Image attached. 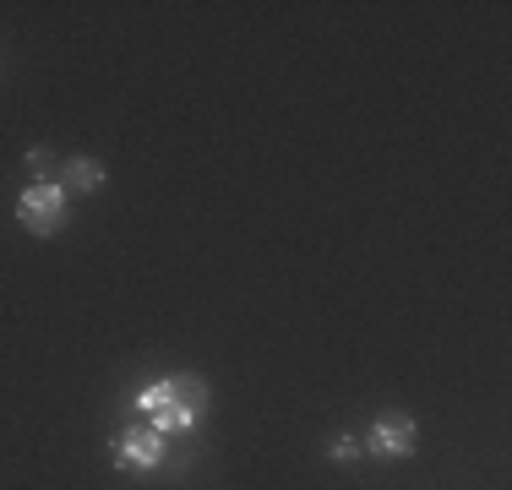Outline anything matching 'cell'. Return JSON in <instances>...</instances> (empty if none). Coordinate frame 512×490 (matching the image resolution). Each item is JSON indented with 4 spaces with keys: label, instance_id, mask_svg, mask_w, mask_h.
<instances>
[{
    "label": "cell",
    "instance_id": "277c9868",
    "mask_svg": "<svg viewBox=\"0 0 512 490\" xmlns=\"http://www.w3.org/2000/svg\"><path fill=\"white\" fill-rule=\"evenodd\" d=\"M60 186H77V191H104V164H99V158H88V153L66 158V164H60Z\"/></svg>",
    "mask_w": 512,
    "mask_h": 490
},
{
    "label": "cell",
    "instance_id": "7a4b0ae2",
    "mask_svg": "<svg viewBox=\"0 0 512 490\" xmlns=\"http://www.w3.org/2000/svg\"><path fill=\"white\" fill-rule=\"evenodd\" d=\"M17 218H22V229L28 235H60L66 229V186L60 180H33L28 191L17 196Z\"/></svg>",
    "mask_w": 512,
    "mask_h": 490
},
{
    "label": "cell",
    "instance_id": "6da1fadb",
    "mask_svg": "<svg viewBox=\"0 0 512 490\" xmlns=\"http://www.w3.org/2000/svg\"><path fill=\"white\" fill-rule=\"evenodd\" d=\"M164 458H169V436H158L153 425H126L109 441V463L126 474H153L164 469Z\"/></svg>",
    "mask_w": 512,
    "mask_h": 490
},
{
    "label": "cell",
    "instance_id": "9c48e42d",
    "mask_svg": "<svg viewBox=\"0 0 512 490\" xmlns=\"http://www.w3.org/2000/svg\"><path fill=\"white\" fill-rule=\"evenodd\" d=\"M169 474H175V480H186V474H191V452H175V463H169Z\"/></svg>",
    "mask_w": 512,
    "mask_h": 490
},
{
    "label": "cell",
    "instance_id": "5b68a950",
    "mask_svg": "<svg viewBox=\"0 0 512 490\" xmlns=\"http://www.w3.org/2000/svg\"><path fill=\"white\" fill-rule=\"evenodd\" d=\"M197 420H202V414H197V409H186V403H180V398H169V403H164V409H158V414H148V425H153L158 436H186V431H191V425H197Z\"/></svg>",
    "mask_w": 512,
    "mask_h": 490
},
{
    "label": "cell",
    "instance_id": "52a82bcc",
    "mask_svg": "<svg viewBox=\"0 0 512 490\" xmlns=\"http://www.w3.org/2000/svg\"><path fill=\"white\" fill-rule=\"evenodd\" d=\"M360 458H365V441L355 431H338L327 441V463H360Z\"/></svg>",
    "mask_w": 512,
    "mask_h": 490
},
{
    "label": "cell",
    "instance_id": "8992f818",
    "mask_svg": "<svg viewBox=\"0 0 512 490\" xmlns=\"http://www.w3.org/2000/svg\"><path fill=\"white\" fill-rule=\"evenodd\" d=\"M169 387H175V398L186 403V409H207L213 403V387H207V376H197V371H180V376H169Z\"/></svg>",
    "mask_w": 512,
    "mask_h": 490
},
{
    "label": "cell",
    "instance_id": "3957f363",
    "mask_svg": "<svg viewBox=\"0 0 512 490\" xmlns=\"http://www.w3.org/2000/svg\"><path fill=\"white\" fill-rule=\"evenodd\" d=\"M360 441H365V452H371V458L404 463V458H414V441H420V431H414L409 414H382V420H376Z\"/></svg>",
    "mask_w": 512,
    "mask_h": 490
},
{
    "label": "cell",
    "instance_id": "ba28073f",
    "mask_svg": "<svg viewBox=\"0 0 512 490\" xmlns=\"http://www.w3.org/2000/svg\"><path fill=\"white\" fill-rule=\"evenodd\" d=\"M50 164H55V153H50V147H28V169H33V175H50Z\"/></svg>",
    "mask_w": 512,
    "mask_h": 490
}]
</instances>
